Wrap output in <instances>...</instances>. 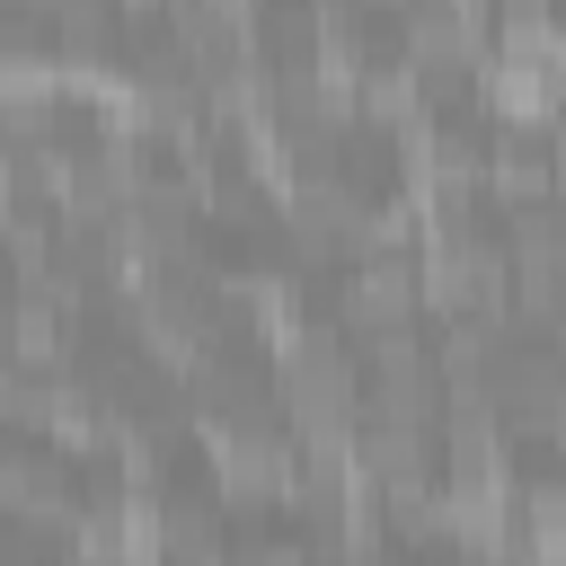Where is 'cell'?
<instances>
[{"mask_svg": "<svg viewBox=\"0 0 566 566\" xmlns=\"http://www.w3.org/2000/svg\"><path fill=\"white\" fill-rule=\"evenodd\" d=\"M478 97H486L504 124H539V115L557 106V80H548V62H539V53H513V44H495V62H486Z\"/></svg>", "mask_w": 566, "mask_h": 566, "instance_id": "obj_1", "label": "cell"}]
</instances>
